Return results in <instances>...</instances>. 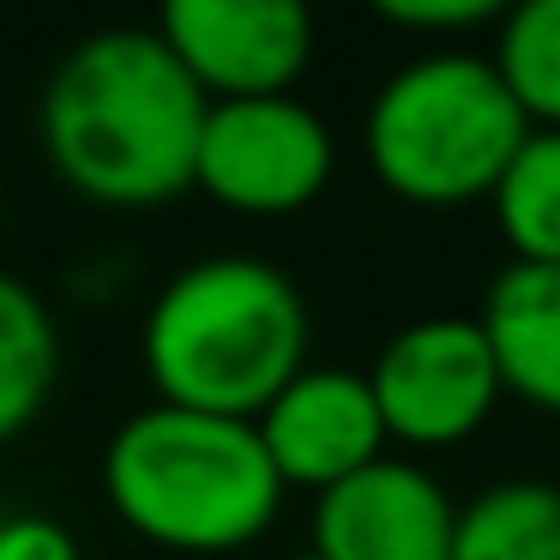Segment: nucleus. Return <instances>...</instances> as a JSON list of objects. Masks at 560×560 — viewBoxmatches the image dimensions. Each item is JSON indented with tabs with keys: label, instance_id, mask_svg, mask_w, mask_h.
Instances as JSON below:
<instances>
[{
	"label": "nucleus",
	"instance_id": "f257e3e1",
	"mask_svg": "<svg viewBox=\"0 0 560 560\" xmlns=\"http://www.w3.org/2000/svg\"><path fill=\"white\" fill-rule=\"evenodd\" d=\"M211 97L158 25H109L55 61L37 103L43 158L97 206H163L194 187Z\"/></svg>",
	"mask_w": 560,
	"mask_h": 560
},
{
	"label": "nucleus",
	"instance_id": "f03ea898",
	"mask_svg": "<svg viewBox=\"0 0 560 560\" xmlns=\"http://www.w3.org/2000/svg\"><path fill=\"white\" fill-rule=\"evenodd\" d=\"M139 350L163 404L254 422L307 368V302L271 259L211 254L151 295Z\"/></svg>",
	"mask_w": 560,
	"mask_h": 560
},
{
	"label": "nucleus",
	"instance_id": "7ed1b4c3",
	"mask_svg": "<svg viewBox=\"0 0 560 560\" xmlns=\"http://www.w3.org/2000/svg\"><path fill=\"white\" fill-rule=\"evenodd\" d=\"M103 494L115 518L175 555H230L271 530L283 476L259 428L187 404H145L103 446Z\"/></svg>",
	"mask_w": 560,
	"mask_h": 560
},
{
	"label": "nucleus",
	"instance_id": "20e7f679",
	"mask_svg": "<svg viewBox=\"0 0 560 560\" xmlns=\"http://www.w3.org/2000/svg\"><path fill=\"white\" fill-rule=\"evenodd\" d=\"M368 163L410 206L488 199L530 121L488 55H416L368 103Z\"/></svg>",
	"mask_w": 560,
	"mask_h": 560
},
{
	"label": "nucleus",
	"instance_id": "39448f33",
	"mask_svg": "<svg viewBox=\"0 0 560 560\" xmlns=\"http://www.w3.org/2000/svg\"><path fill=\"white\" fill-rule=\"evenodd\" d=\"M331 163V127L302 97H230L206 115L194 187L247 218H290L326 194Z\"/></svg>",
	"mask_w": 560,
	"mask_h": 560
},
{
	"label": "nucleus",
	"instance_id": "423d86ee",
	"mask_svg": "<svg viewBox=\"0 0 560 560\" xmlns=\"http://www.w3.org/2000/svg\"><path fill=\"white\" fill-rule=\"evenodd\" d=\"M368 386H374L386 440H404L416 452L470 440L506 392L482 319L464 314H434L392 331L368 368Z\"/></svg>",
	"mask_w": 560,
	"mask_h": 560
},
{
	"label": "nucleus",
	"instance_id": "0eeeda50",
	"mask_svg": "<svg viewBox=\"0 0 560 560\" xmlns=\"http://www.w3.org/2000/svg\"><path fill=\"white\" fill-rule=\"evenodd\" d=\"M158 37L211 103L283 97L314 61V19L302 0H170Z\"/></svg>",
	"mask_w": 560,
	"mask_h": 560
},
{
	"label": "nucleus",
	"instance_id": "6e6552de",
	"mask_svg": "<svg viewBox=\"0 0 560 560\" xmlns=\"http://www.w3.org/2000/svg\"><path fill=\"white\" fill-rule=\"evenodd\" d=\"M254 428L283 488L326 494L343 476L386 458V422H380L374 386L355 368H302L254 416Z\"/></svg>",
	"mask_w": 560,
	"mask_h": 560
},
{
	"label": "nucleus",
	"instance_id": "1a4fd4ad",
	"mask_svg": "<svg viewBox=\"0 0 560 560\" xmlns=\"http://www.w3.org/2000/svg\"><path fill=\"white\" fill-rule=\"evenodd\" d=\"M458 506L410 458H374L314 494V555L319 560H452Z\"/></svg>",
	"mask_w": 560,
	"mask_h": 560
},
{
	"label": "nucleus",
	"instance_id": "9d476101",
	"mask_svg": "<svg viewBox=\"0 0 560 560\" xmlns=\"http://www.w3.org/2000/svg\"><path fill=\"white\" fill-rule=\"evenodd\" d=\"M476 319L500 362V386L560 416V266H506Z\"/></svg>",
	"mask_w": 560,
	"mask_h": 560
},
{
	"label": "nucleus",
	"instance_id": "9b49d317",
	"mask_svg": "<svg viewBox=\"0 0 560 560\" xmlns=\"http://www.w3.org/2000/svg\"><path fill=\"white\" fill-rule=\"evenodd\" d=\"M61 374V331L55 314L25 278L0 271V446L43 416Z\"/></svg>",
	"mask_w": 560,
	"mask_h": 560
},
{
	"label": "nucleus",
	"instance_id": "f8f14e48",
	"mask_svg": "<svg viewBox=\"0 0 560 560\" xmlns=\"http://www.w3.org/2000/svg\"><path fill=\"white\" fill-rule=\"evenodd\" d=\"M452 560H560V488L518 476L464 500Z\"/></svg>",
	"mask_w": 560,
	"mask_h": 560
},
{
	"label": "nucleus",
	"instance_id": "ddd939ff",
	"mask_svg": "<svg viewBox=\"0 0 560 560\" xmlns=\"http://www.w3.org/2000/svg\"><path fill=\"white\" fill-rule=\"evenodd\" d=\"M488 206L512 247V266H560V133L530 127Z\"/></svg>",
	"mask_w": 560,
	"mask_h": 560
},
{
	"label": "nucleus",
	"instance_id": "4468645a",
	"mask_svg": "<svg viewBox=\"0 0 560 560\" xmlns=\"http://www.w3.org/2000/svg\"><path fill=\"white\" fill-rule=\"evenodd\" d=\"M494 73L506 79L512 103L530 127L560 133V0H524L500 19Z\"/></svg>",
	"mask_w": 560,
	"mask_h": 560
},
{
	"label": "nucleus",
	"instance_id": "2eb2a0df",
	"mask_svg": "<svg viewBox=\"0 0 560 560\" xmlns=\"http://www.w3.org/2000/svg\"><path fill=\"white\" fill-rule=\"evenodd\" d=\"M380 19L398 31H470L500 25L506 7L500 0H380Z\"/></svg>",
	"mask_w": 560,
	"mask_h": 560
},
{
	"label": "nucleus",
	"instance_id": "dca6fc26",
	"mask_svg": "<svg viewBox=\"0 0 560 560\" xmlns=\"http://www.w3.org/2000/svg\"><path fill=\"white\" fill-rule=\"evenodd\" d=\"M0 560H79V536L49 512L0 518Z\"/></svg>",
	"mask_w": 560,
	"mask_h": 560
},
{
	"label": "nucleus",
	"instance_id": "f3484780",
	"mask_svg": "<svg viewBox=\"0 0 560 560\" xmlns=\"http://www.w3.org/2000/svg\"><path fill=\"white\" fill-rule=\"evenodd\" d=\"M290 560H319V555H314V548H302V555H290Z\"/></svg>",
	"mask_w": 560,
	"mask_h": 560
}]
</instances>
